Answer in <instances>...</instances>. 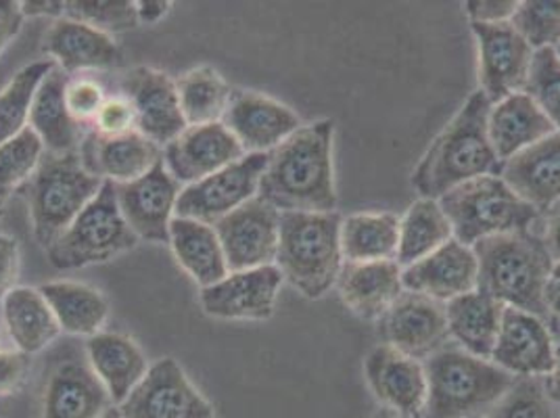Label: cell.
<instances>
[{"instance_id": "6da1fadb", "label": "cell", "mask_w": 560, "mask_h": 418, "mask_svg": "<svg viewBox=\"0 0 560 418\" xmlns=\"http://www.w3.org/2000/svg\"><path fill=\"white\" fill-rule=\"evenodd\" d=\"M332 137L335 124L318 119L280 142L268 153L257 197L279 211H335Z\"/></svg>"}, {"instance_id": "7a4b0ae2", "label": "cell", "mask_w": 560, "mask_h": 418, "mask_svg": "<svg viewBox=\"0 0 560 418\" xmlns=\"http://www.w3.org/2000/svg\"><path fill=\"white\" fill-rule=\"evenodd\" d=\"M490 109V98L486 94L481 91L470 94L463 109L431 142L412 174V185L422 199L440 201L450 190L468 181L500 176L502 163L488 135Z\"/></svg>"}, {"instance_id": "3957f363", "label": "cell", "mask_w": 560, "mask_h": 418, "mask_svg": "<svg viewBox=\"0 0 560 418\" xmlns=\"http://www.w3.org/2000/svg\"><path fill=\"white\" fill-rule=\"evenodd\" d=\"M477 256V291L495 302L516 307L537 318H550L546 285L555 259L536 231L500 234L472 245Z\"/></svg>"}, {"instance_id": "277c9868", "label": "cell", "mask_w": 560, "mask_h": 418, "mask_svg": "<svg viewBox=\"0 0 560 418\" xmlns=\"http://www.w3.org/2000/svg\"><path fill=\"white\" fill-rule=\"evenodd\" d=\"M427 402L422 418L481 417L491 410L516 376L491 360L477 358L456 344H445L424 360Z\"/></svg>"}, {"instance_id": "5b68a950", "label": "cell", "mask_w": 560, "mask_h": 418, "mask_svg": "<svg viewBox=\"0 0 560 418\" xmlns=\"http://www.w3.org/2000/svg\"><path fill=\"white\" fill-rule=\"evenodd\" d=\"M341 216L337 211H280L279 254L282 280L307 300H318L337 285L343 268Z\"/></svg>"}, {"instance_id": "8992f818", "label": "cell", "mask_w": 560, "mask_h": 418, "mask_svg": "<svg viewBox=\"0 0 560 418\" xmlns=\"http://www.w3.org/2000/svg\"><path fill=\"white\" fill-rule=\"evenodd\" d=\"M103 185V178L84 167L80 153H45L38 170L24 185L36 241L48 249L70 229Z\"/></svg>"}, {"instance_id": "52a82bcc", "label": "cell", "mask_w": 560, "mask_h": 418, "mask_svg": "<svg viewBox=\"0 0 560 418\" xmlns=\"http://www.w3.org/2000/svg\"><path fill=\"white\" fill-rule=\"evenodd\" d=\"M454 239L467 247L500 234L527 233L539 211L525 204L500 176H481L440 199Z\"/></svg>"}, {"instance_id": "ba28073f", "label": "cell", "mask_w": 560, "mask_h": 418, "mask_svg": "<svg viewBox=\"0 0 560 418\" xmlns=\"http://www.w3.org/2000/svg\"><path fill=\"white\" fill-rule=\"evenodd\" d=\"M137 245L139 236L132 233L117 206L116 186L105 181L98 195L48 247L47 254L57 270H78L107 264L132 252Z\"/></svg>"}, {"instance_id": "9c48e42d", "label": "cell", "mask_w": 560, "mask_h": 418, "mask_svg": "<svg viewBox=\"0 0 560 418\" xmlns=\"http://www.w3.org/2000/svg\"><path fill=\"white\" fill-rule=\"evenodd\" d=\"M266 163L268 153H252L195 185L185 186L176 204V218L215 227L234 209L257 197Z\"/></svg>"}, {"instance_id": "30bf717a", "label": "cell", "mask_w": 560, "mask_h": 418, "mask_svg": "<svg viewBox=\"0 0 560 418\" xmlns=\"http://www.w3.org/2000/svg\"><path fill=\"white\" fill-rule=\"evenodd\" d=\"M229 272L254 270L275 266L279 254L280 211L254 197L245 206L234 209L215 227Z\"/></svg>"}, {"instance_id": "8fae6325", "label": "cell", "mask_w": 560, "mask_h": 418, "mask_svg": "<svg viewBox=\"0 0 560 418\" xmlns=\"http://www.w3.org/2000/svg\"><path fill=\"white\" fill-rule=\"evenodd\" d=\"M117 410L124 418H213L210 402L192 387L174 358L149 367Z\"/></svg>"}, {"instance_id": "7c38bea8", "label": "cell", "mask_w": 560, "mask_h": 418, "mask_svg": "<svg viewBox=\"0 0 560 418\" xmlns=\"http://www.w3.org/2000/svg\"><path fill=\"white\" fill-rule=\"evenodd\" d=\"M479 47V84L491 105L523 93L536 50L513 24H470Z\"/></svg>"}, {"instance_id": "4fadbf2b", "label": "cell", "mask_w": 560, "mask_h": 418, "mask_svg": "<svg viewBox=\"0 0 560 418\" xmlns=\"http://www.w3.org/2000/svg\"><path fill=\"white\" fill-rule=\"evenodd\" d=\"M378 330L385 346L415 360H427L450 339L445 303L404 289L378 318Z\"/></svg>"}, {"instance_id": "5bb4252c", "label": "cell", "mask_w": 560, "mask_h": 418, "mask_svg": "<svg viewBox=\"0 0 560 418\" xmlns=\"http://www.w3.org/2000/svg\"><path fill=\"white\" fill-rule=\"evenodd\" d=\"M119 89L137 114V130L158 147L164 149L187 130L176 82L165 71L135 68L124 73Z\"/></svg>"}, {"instance_id": "9a60e30c", "label": "cell", "mask_w": 560, "mask_h": 418, "mask_svg": "<svg viewBox=\"0 0 560 418\" xmlns=\"http://www.w3.org/2000/svg\"><path fill=\"white\" fill-rule=\"evenodd\" d=\"M114 186L117 206L132 233L149 243H170V224L183 186L167 172L164 160L139 181Z\"/></svg>"}, {"instance_id": "2e32d148", "label": "cell", "mask_w": 560, "mask_h": 418, "mask_svg": "<svg viewBox=\"0 0 560 418\" xmlns=\"http://www.w3.org/2000/svg\"><path fill=\"white\" fill-rule=\"evenodd\" d=\"M222 124L245 155L270 153L302 128V119L291 107L254 91H233Z\"/></svg>"}, {"instance_id": "e0dca14e", "label": "cell", "mask_w": 560, "mask_h": 418, "mask_svg": "<svg viewBox=\"0 0 560 418\" xmlns=\"http://www.w3.org/2000/svg\"><path fill=\"white\" fill-rule=\"evenodd\" d=\"M245 158V151L222 121L206 126H187L162 149L167 172L180 185H195L222 167Z\"/></svg>"}, {"instance_id": "ac0fdd59", "label": "cell", "mask_w": 560, "mask_h": 418, "mask_svg": "<svg viewBox=\"0 0 560 418\" xmlns=\"http://www.w3.org/2000/svg\"><path fill=\"white\" fill-rule=\"evenodd\" d=\"M282 275L277 266L229 272L224 279L201 289V307L222 321H266L275 312Z\"/></svg>"}, {"instance_id": "d6986e66", "label": "cell", "mask_w": 560, "mask_h": 418, "mask_svg": "<svg viewBox=\"0 0 560 418\" xmlns=\"http://www.w3.org/2000/svg\"><path fill=\"white\" fill-rule=\"evenodd\" d=\"M112 404V395L82 356L50 367L43 390L45 418H101Z\"/></svg>"}, {"instance_id": "ffe728a7", "label": "cell", "mask_w": 560, "mask_h": 418, "mask_svg": "<svg viewBox=\"0 0 560 418\" xmlns=\"http://www.w3.org/2000/svg\"><path fill=\"white\" fill-rule=\"evenodd\" d=\"M555 341L546 323L516 307H504L491 362L514 376H548L555 367Z\"/></svg>"}, {"instance_id": "44dd1931", "label": "cell", "mask_w": 560, "mask_h": 418, "mask_svg": "<svg viewBox=\"0 0 560 418\" xmlns=\"http://www.w3.org/2000/svg\"><path fill=\"white\" fill-rule=\"evenodd\" d=\"M366 381L374 397L397 415L422 418L427 402V372L419 360L381 344L364 360Z\"/></svg>"}, {"instance_id": "7402d4cb", "label": "cell", "mask_w": 560, "mask_h": 418, "mask_svg": "<svg viewBox=\"0 0 560 418\" xmlns=\"http://www.w3.org/2000/svg\"><path fill=\"white\" fill-rule=\"evenodd\" d=\"M477 275L479 266L472 247L452 239L431 256L404 268L401 285L406 291L447 303L475 291Z\"/></svg>"}, {"instance_id": "603a6c76", "label": "cell", "mask_w": 560, "mask_h": 418, "mask_svg": "<svg viewBox=\"0 0 560 418\" xmlns=\"http://www.w3.org/2000/svg\"><path fill=\"white\" fill-rule=\"evenodd\" d=\"M78 153L91 174L114 185L135 183L162 162V147L139 130L124 137H101L91 130Z\"/></svg>"}, {"instance_id": "cb8c5ba5", "label": "cell", "mask_w": 560, "mask_h": 418, "mask_svg": "<svg viewBox=\"0 0 560 418\" xmlns=\"http://www.w3.org/2000/svg\"><path fill=\"white\" fill-rule=\"evenodd\" d=\"M500 178L537 211L560 201V132L502 163Z\"/></svg>"}, {"instance_id": "d4e9b609", "label": "cell", "mask_w": 560, "mask_h": 418, "mask_svg": "<svg viewBox=\"0 0 560 418\" xmlns=\"http://www.w3.org/2000/svg\"><path fill=\"white\" fill-rule=\"evenodd\" d=\"M559 132L529 94L514 93L491 105L488 135L500 163Z\"/></svg>"}, {"instance_id": "484cf974", "label": "cell", "mask_w": 560, "mask_h": 418, "mask_svg": "<svg viewBox=\"0 0 560 418\" xmlns=\"http://www.w3.org/2000/svg\"><path fill=\"white\" fill-rule=\"evenodd\" d=\"M337 285L343 303L364 321H378L404 291L401 268L396 259L343 262Z\"/></svg>"}, {"instance_id": "4316f807", "label": "cell", "mask_w": 560, "mask_h": 418, "mask_svg": "<svg viewBox=\"0 0 560 418\" xmlns=\"http://www.w3.org/2000/svg\"><path fill=\"white\" fill-rule=\"evenodd\" d=\"M45 50L66 73L112 70L121 61V53L112 36L68 18L55 20L48 27Z\"/></svg>"}, {"instance_id": "83f0119b", "label": "cell", "mask_w": 560, "mask_h": 418, "mask_svg": "<svg viewBox=\"0 0 560 418\" xmlns=\"http://www.w3.org/2000/svg\"><path fill=\"white\" fill-rule=\"evenodd\" d=\"M68 82L70 80L61 68L50 71L34 96L30 112V128L43 140L45 151L52 155L78 153L86 137L84 126H80L68 112Z\"/></svg>"}, {"instance_id": "f1b7e54d", "label": "cell", "mask_w": 560, "mask_h": 418, "mask_svg": "<svg viewBox=\"0 0 560 418\" xmlns=\"http://www.w3.org/2000/svg\"><path fill=\"white\" fill-rule=\"evenodd\" d=\"M86 356L117 406L132 394L149 371V362L139 344L119 333H96L89 337Z\"/></svg>"}, {"instance_id": "f546056e", "label": "cell", "mask_w": 560, "mask_h": 418, "mask_svg": "<svg viewBox=\"0 0 560 418\" xmlns=\"http://www.w3.org/2000/svg\"><path fill=\"white\" fill-rule=\"evenodd\" d=\"M504 307L506 305L477 289L445 303L450 339H454V344L468 353L490 360Z\"/></svg>"}, {"instance_id": "4dcf8cb0", "label": "cell", "mask_w": 560, "mask_h": 418, "mask_svg": "<svg viewBox=\"0 0 560 418\" xmlns=\"http://www.w3.org/2000/svg\"><path fill=\"white\" fill-rule=\"evenodd\" d=\"M2 325L15 348L27 356L47 349L61 333L40 289L15 287L2 300Z\"/></svg>"}, {"instance_id": "1f68e13d", "label": "cell", "mask_w": 560, "mask_h": 418, "mask_svg": "<svg viewBox=\"0 0 560 418\" xmlns=\"http://www.w3.org/2000/svg\"><path fill=\"white\" fill-rule=\"evenodd\" d=\"M170 245L176 262L201 289L229 275V264L213 227L188 218H174L170 224Z\"/></svg>"}, {"instance_id": "d6a6232c", "label": "cell", "mask_w": 560, "mask_h": 418, "mask_svg": "<svg viewBox=\"0 0 560 418\" xmlns=\"http://www.w3.org/2000/svg\"><path fill=\"white\" fill-rule=\"evenodd\" d=\"M40 293L50 305L61 333L93 337L101 333V326L105 325L109 316V303L101 291L89 285L57 280L43 285Z\"/></svg>"}, {"instance_id": "836d02e7", "label": "cell", "mask_w": 560, "mask_h": 418, "mask_svg": "<svg viewBox=\"0 0 560 418\" xmlns=\"http://www.w3.org/2000/svg\"><path fill=\"white\" fill-rule=\"evenodd\" d=\"M399 218L387 211L353 213L341 222V252L351 264L385 262L397 256Z\"/></svg>"}, {"instance_id": "e575fe53", "label": "cell", "mask_w": 560, "mask_h": 418, "mask_svg": "<svg viewBox=\"0 0 560 418\" xmlns=\"http://www.w3.org/2000/svg\"><path fill=\"white\" fill-rule=\"evenodd\" d=\"M452 239L454 233L440 201L419 199L399 220L396 262L399 268H408L420 262L422 257L438 252Z\"/></svg>"}, {"instance_id": "d590c367", "label": "cell", "mask_w": 560, "mask_h": 418, "mask_svg": "<svg viewBox=\"0 0 560 418\" xmlns=\"http://www.w3.org/2000/svg\"><path fill=\"white\" fill-rule=\"evenodd\" d=\"M176 89L187 126H206L222 121L233 96V91L224 82V78L211 68H195L187 71L176 82Z\"/></svg>"}, {"instance_id": "8d00e7d4", "label": "cell", "mask_w": 560, "mask_h": 418, "mask_svg": "<svg viewBox=\"0 0 560 418\" xmlns=\"http://www.w3.org/2000/svg\"><path fill=\"white\" fill-rule=\"evenodd\" d=\"M57 68L52 59L36 61L18 71L13 80L0 91V142L13 139L30 124L34 96L43 80Z\"/></svg>"}, {"instance_id": "74e56055", "label": "cell", "mask_w": 560, "mask_h": 418, "mask_svg": "<svg viewBox=\"0 0 560 418\" xmlns=\"http://www.w3.org/2000/svg\"><path fill=\"white\" fill-rule=\"evenodd\" d=\"M45 153L43 140L30 126L13 139L0 142V201L34 176Z\"/></svg>"}, {"instance_id": "f35d334b", "label": "cell", "mask_w": 560, "mask_h": 418, "mask_svg": "<svg viewBox=\"0 0 560 418\" xmlns=\"http://www.w3.org/2000/svg\"><path fill=\"white\" fill-rule=\"evenodd\" d=\"M488 418H560V408L548 395L544 376H516Z\"/></svg>"}, {"instance_id": "ab89813d", "label": "cell", "mask_w": 560, "mask_h": 418, "mask_svg": "<svg viewBox=\"0 0 560 418\" xmlns=\"http://www.w3.org/2000/svg\"><path fill=\"white\" fill-rule=\"evenodd\" d=\"M63 18L91 25L107 36L139 25L137 2L130 0H70L66 2Z\"/></svg>"}, {"instance_id": "60d3db41", "label": "cell", "mask_w": 560, "mask_h": 418, "mask_svg": "<svg viewBox=\"0 0 560 418\" xmlns=\"http://www.w3.org/2000/svg\"><path fill=\"white\" fill-rule=\"evenodd\" d=\"M511 24L534 50L557 48L560 45V2L555 0L518 2Z\"/></svg>"}, {"instance_id": "b9f144b4", "label": "cell", "mask_w": 560, "mask_h": 418, "mask_svg": "<svg viewBox=\"0 0 560 418\" xmlns=\"http://www.w3.org/2000/svg\"><path fill=\"white\" fill-rule=\"evenodd\" d=\"M523 93L534 98L544 116L560 132V59L555 48L536 50Z\"/></svg>"}, {"instance_id": "7bdbcfd3", "label": "cell", "mask_w": 560, "mask_h": 418, "mask_svg": "<svg viewBox=\"0 0 560 418\" xmlns=\"http://www.w3.org/2000/svg\"><path fill=\"white\" fill-rule=\"evenodd\" d=\"M105 101H107L105 89L91 78H78V80L68 82L66 105H68L70 116L80 126L93 124L94 117L98 116Z\"/></svg>"}, {"instance_id": "ee69618b", "label": "cell", "mask_w": 560, "mask_h": 418, "mask_svg": "<svg viewBox=\"0 0 560 418\" xmlns=\"http://www.w3.org/2000/svg\"><path fill=\"white\" fill-rule=\"evenodd\" d=\"M137 130V114L121 94L107 96L98 116L94 117L93 132L101 137H124Z\"/></svg>"}, {"instance_id": "f6af8a7d", "label": "cell", "mask_w": 560, "mask_h": 418, "mask_svg": "<svg viewBox=\"0 0 560 418\" xmlns=\"http://www.w3.org/2000/svg\"><path fill=\"white\" fill-rule=\"evenodd\" d=\"M30 374V356L20 349H0V395L18 394Z\"/></svg>"}, {"instance_id": "bcb514c9", "label": "cell", "mask_w": 560, "mask_h": 418, "mask_svg": "<svg viewBox=\"0 0 560 418\" xmlns=\"http://www.w3.org/2000/svg\"><path fill=\"white\" fill-rule=\"evenodd\" d=\"M20 243L9 234H0V303L15 289V282L20 279Z\"/></svg>"}, {"instance_id": "7dc6e473", "label": "cell", "mask_w": 560, "mask_h": 418, "mask_svg": "<svg viewBox=\"0 0 560 418\" xmlns=\"http://www.w3.org/2000/svg\"><path fill=\"white\" fill-rule=\"evenodd\" d=\"M518 2L514 0H472L467 2L470 24H509Z\"/></svg>"}, {"instance_id": "c3c4849f", "label": "cell", "mask_w": 560, "mask_h": 418, "mask_svg": "<svg viewBox=\"0 0 560 418\" xmlns=\"http://www.w3.org/2000/svg\"><path fill=\"white\" fill-rule=\"evenodd\" d=\"M22 24H24V13L20 2L0 0V53L20 34Z\"/></svg>"}, {"instance_id": "681fc988", "label": "cell", "mask_w": 560, "mask_h": 418, "mask_svg": "<svg viewBox=\"0 0 560 418\" xmlns=\"http://www.w3.org/2000/svg\"><path fill=\"white\" fill-rule=\"evenodd\" d=\"M541 220V233L544 245L555 262H560V201L544 211Z\"/></svg>"}, {"instance_id": "f907efd6", "label": "cell", "mask_w": 560, "mask_h": 418, "mask_svg": "<svg viewBox=\"0 0 560 418\" xmlns=\"http://www.w3.org/2000/svg\"><path fill=\"white\" fill-rule=\"evenodd\" d=\"M24 18H57L66 15V2L59 0H24L20 2Z\"/></svg>"}, {"instance_id": "816d5d0a", "label": "cell", "mask_w": 560, "mask_h": 418, "mask_svg": "<svg viewBox=\"0 0 560 418\" xmlns=\"http://www.w3.org/2000/svg\"><path fill=\"white\" fill-rule=\"evenodd\" d=\"M172 2L167 0H140L137 2V15H139V24H160L167 15Z\"/></svg>"}, {"instance_id": "f5cc1de1", "label": "cell", "mask_w": 560, "mask_h": 418, "mask_svg": "<svg viewBox=\"0 0 560 418\" xmlns=\"http://www.w3.org/2000/svg\"><path fill=\"white\" fill-rule=\"evenodd\" d=\"M546 305L550 316H560V262H555L546 285Z\"/></svg>"}, {"instance_id": "db71d44e", "label": "cell", "mask_w": 560, "mask_h": 418, "mask_svg": "<svg viewBox=\"0 0 560 418\" xmlns=\"http://www.w3.org/2000/svg\"><path fill=\"white\" fill-rule=\"evenodd\" d=\"M546 381V390L548 395L552 397V402L560 408V346L555 349V367L548 376H544Z\"/></svg>"}, {"instance_id": "11a10c76", "label": "cell", "mask_w": 560, "mask_h": 418, "mask_svg": "<svg viewBox=\"0 0 560 418\" xmlns=\"http://www.w3.org/2000/svg\"><path fill=\"white\" fill-rule=\"evenodd\" d=\"M371 418H406L401 417V415H397L394 410H389V408H381V410H376L373 417Z\"/></svg>"}, {"instance_id": "9f6ffc18", "label": "cell", "mask_w": 560, "mask_h": 418, "mask_svg": "<svg viewBox=\"0 0 560 418\" xmlns=\"http://www.w3.org/2000/svg\"><path fill=\"white\" fill-rule=\"evenodd\" d=\"M101 418H124L121 417V413H119V410H117V408H109V410H107V413H105V415H103V417Z\"/></svg>"}, {"instance_id": "6f0895ef", "label": "cell", "mask_w": 560, "mask_h": 418, "mask_svg": "<svg viewBox=\"0 0 560 418\" xmlns=\"http://www.w3.org/2000/svg\"><path fill=\"white\" fill-rule=\"evenodd\" d=\"M2 328H4V325H2V318H0V341H2Z\"/></svg>"}, {"instance_id": "680465c9", "label": "cell", "mask_w": 560, "mask_h": 418, "mask_svg": "<svg viewBox=\"0 0 560 418\" xmlns=\"http://www.w3.org/2000/svg\"><path fill=\"white\" fill-rule=\"evenodd\" d=\"M555 50H557V55H559V59H560V45H559V47L555 48Z\"/></svg>"}, {"instance_id": "91938a15", "label": "cell", "mask_w": 560, "mask_h": 418, "mask_svg": "<svg viewBox=\"0 0 560 418\" xmlns=\"http://www.w3.org/2000/svg\"><path fill=\"white\" fill-rule=\"evenodd\" d=\"M2 204H4V201H0V216H2Z\"/></svg>"}, {"instance_id": "94428289", "label": "cell", "mask_w": 560, "mask_h": 418, "mask_svg": "<svg viewBox=\"0 0 560 418\" xmlns=\"http://www.w3.org/2000/svg\"><path fill=\"white\" fill-rule=\"evenodd\" d=\"M470 418H488V417H470Z\"/></svg>"}]
</instances>
